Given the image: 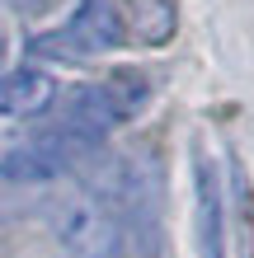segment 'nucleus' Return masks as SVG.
<instances>
[{
	"label": "nucleus",
	"instance_id": "2",
	"mask_svg": "<svg viewBox=\"0 0 254 258\" xmlns=\"http://www.w3.org/2000/svg\"><path fill=\"white\" fill-rule=\"evenodd\" d=\"M123 38H127V28H123V14H118L113 0H80V10L71 14L66 33L38 38L33 52L76 61V56H89V52H113Z\"/></svg>",
	"mask_w": 254,
	"mask_h": 258
},
{
	"label": "nucleus",
	"instance_id": "4",
	"mask_svg": "<svg viewBox=\"0 0 254 258\" xmlns=\"http://www.w3.org/2000/svg\"><path fill=\"white\" fill-rule=\"evenodd\" d=\"M118 122H123V108L113 103L109 85H80L71 94V103H66V122L62 127L89 136V141H104V132H113Z\"/></svg>",
	"mask_w": 254,
	"mask_h": 258
},
{
	"label": "nucleus",
	"instance_id": "6",
	"mask_svg": "<svg viewBox=\"0 0 254 258\" xmlns=\"http://www.w3.org/2000/svg\"><path fill=\"white\" fill-rule=\"evenodd\" d=\"M132 28L141 42H170L174 33V0H132Z\"/></svg>",
	"mask_w": 254,
	"mask_h": 258
},
{
	"label": "nucleus",
	"instance_id": "3",
	"mask_svg": "<svg viewBox=\"0 0 254 258\" xmlns=\"http://www.w3.org/2000/svg\"><path fill=\"white\" fill-rule=\"evenodd\" d=\"M52 99H57V80L47 71L24 66L0 75V117H38L52 108Z\"/></svg>",
	"mask_w": 254,
	"mask_h": 258
},
{
	"label": "nucleus",
	"instance_id": "1",
	"mask_svg": "<svg viewBox=\"0 0 254 258\" xmlns=\"http://www.w3.org/2000/svg\"><path fill=\"white\" fill-rule=\"evenodd\" d=\"M52 230L76 258H123V249H127V225L109 207H99L94 197L62 202L52 216Z\"/></svg>",
	"mask_w": 254,
	"mask_h": 258
},
{
	"label": "nucleus",
	"instance_id": "7",
	"mask_svg": "<svg viewBox=\"0 0 254 258\" xmlns=\"http://www.w3.org/2000/svg\"><path fill=\"white\" fill-rule=\"evenodd\" d=\"M10 5L19 10V14H38V10H47L52 0H10Z\"/></svg>",
	"mask_w": 254,
	"mask_h": 258
},
{
	"label": "nucleus",
	"instance_id": "5",
	"mask_svg": "<svg viewBox=\"0 0 254 258\" xmlns=\"http://www.w3.org/2000/svg\"><path fill=\"white\" fill-rule=\"evenodd\" d=\"M198 235H202V258H226V221H221V188L212 164L198 160Z\"/></svg>",
	"mask_w": 254,
	"mask_h": 258
},
{
	"label": "nucleus",
	"instance_id": "8",
	"mask_svg": "<svg viewBox=\"0 0 254 258\" xmlns=\"http://www.w3.org/2000/svg\"><path fill=\"white\" fill-rule=\"evenodd\" d=\"M0 61H5V33H0Z\"/></svg>",
	"mask_w": 254,
	"mask_h": 258
}]
</instances>
